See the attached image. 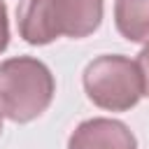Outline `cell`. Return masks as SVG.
Listing matches in <instances>:
<instances>
[{
    "instance_id": "6da1fadb",
    "label": "cell",
    "mask_w": 149,
    "mask_h": 149,
    "mask_svg": "<svg viewBox=\"0 0 149 149\" xmlns=\"http://www.w3.org/2000/svg\"><path fill=\"white\" fill-rule=\"evenodd\" d=\"M102 21V0H23L19 33L28 44H49L61 35L86 37Z\"/></svg>"
},
{
    "instance_id": "7a4b0ae2",
    "label": "cell",
    "mask_w": 149,
    "mask_h": 149,
    "mask_svg": "<svg viewBox=\"0 0 149 149\" xmlns=\"http://www.w3.org/2000/svg\"><path fill=\"white\" fill-rule=\"evenodd\" d=\"M54 91V77L37 58L16 56L0 65V114L9 121L37 119L51 105Z\"/></svg>"
},
{
    "instance_id": "3957f363",
    "label": "cell",
    "mask_w": 149,
    "mask_h": 149,
    "mask_svg": "<svg viewBox=\"0 0 149 149\" xmlns=\"http://www.w3.org/2000/svg\"><path fill=\"white\" fill-rule=\"evenodd\" d=\"M84 88L93 105L109 112H126L144 95L137 63L116 54L98 56L86 65Z\"/></svg>"
},
{
    "instance_id": "277c9868",
    "label": "cell",
    "mask_w": 149,
    "mask_h": 149,
    "mask_svg": "<svg viewBox=\"0 0 149 149\" xmlns=\"http://www.w3.org/2000/svg\"><path fill=\"white\" fill-rule=\"evenodd\" d=\"M68 149H137V142L121 121L88 119L74 128Z\"/></svg>"
},
{
    "instance_id": "5b68a950",
    "label": "cell",
    "mask_w": 149,
    "mask_h": 149,
    "mask_svg": "<svg viewBox=\"0 0 149 149\" xmlns=\"http://www.w3.org/2000/svg\"><path fill=\"white\" fill-rule=\"evenodd\" d=\"M116 30L130 42H149V0H116Z\"/></svg>"
},
{
    "instance_id": "8992f818",
    "label": "cell",
    "mask_w": 149,
    "mask_h": 149,
    "mask_svg": "<svg viewBox=\"0 0 149 149\" xmlns=\"http://www.w3.org/2000/svg\"><path fill=\"white\" fill-rule=\"evenodd\" d=\"M137 68H140V74H142V84H144V95H149V44L140 51L137 56Z\"/></svg>"
},
{
    "instance_id": "52a82bcc",
    "label": "cell",
    "mask_w": 149,
    "mask_h": 149,
    "mask_svg": "<svg viewBox=\"0 0 149 149\" xmlns=\"http://www.w3.org/2000/svg\"><path fill=\"white\" fill-rule=\"evenodd\" d=\"M9 44V23H7V7L5 0H0V51H5Z\"/></svg>"
},
{
    "instance_id": "ba28073f",
    "label": "cell",
    "mask_w": 149,
    "mask_h": 149,
    "mask_svg": "<svg viewBox=\"0 0 149 149\" xmlns=\"http://www.w3.org/2000/svg\"><path fill=\"white\" fill-rule=\"evenodd\" d=\"M0 133H2V114H0Z\"/></svg>"
}]
</instances>
